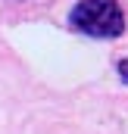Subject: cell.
<instances>
[{
    "instance_id": "6da1fadb",
    "label": "cell",
    "mask_w": 128,
    "mask_h": 134,
    "mask_svg": "<svg viewBox=\"0 0 128 134\" xmlns=\"http://www.w3.org/2000/svg\"><path fill=\"white\" fill-rule=\"evenodd\" d=\"M69 22L72 28L91 37H119L125 31V16L116 0H81L72 9Z\"/></svg>"
},
{
    "instance_id": "7a4b0ae2",
    "label": "cell",
    "mask_w": 128,
    "mask_h": 134,
    "mask_svg": "<svg viewBox=\"0 0 128 134\" xmlns=\"http://www.w3.org/2000/svg\"><path fill=\"white\" fill-rule=\"evenodd\" d=\"M119 72H122V81H128V59H119Z\"/></svg>"
}]
</instances>
